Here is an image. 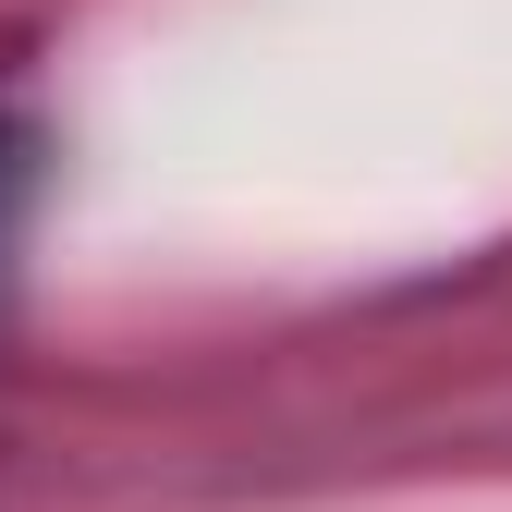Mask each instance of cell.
<instances>
[{
  "label": "cell",
  "instance_id": "6da1fadb",
  "mask_svg": "<svg viewBox=\"0 0 512 512\" xmlns=\"http://www.w3.org/2000/svg\"><path fill=\"white\" fill-rule=\"evenodd\" d=\"M25 196H37V122L0 110V281H13V232H25Z\"/></svg>",
  "mask_w": 512,
  "mask_h": 512
}]
</instances>
